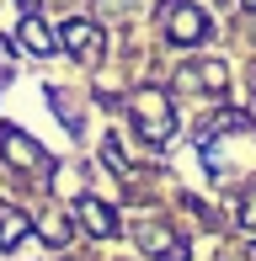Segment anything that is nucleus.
Segmentation results:
<instances>
[{
	"label": "nucleus",
	"instance_id": "nucleus-4",
	"mask_svg": "<svg viewBox=\"0 0 256 261\" xmlns=\"http://www.w3.org/2000/svg\"><path fill=\"white\" fill-rule=\"evenodd\" d=\"M6 149H11V160H16V165H32V160H38V149H32L16 128H6Z\"/></svg>",
	"mask_w": 256,
	"mask_h": 261
},
{
	"label": "nucleus",
	"instance_id": "nucleus-1",
	"mask_svg": "<svg viewBox=\"0 0 256 261\" xmlns=\"http://www.w3.org/2000/svg\"><path fill=\"white\" fill-rule=\"evenodd\" d=\"M203 27H208V21H203V11L176 6V16H171V38H176V43H197V38H203Z\"/></svg>",
	"mask_w": 256,
	"mask_h": 261
},
{
	"label": "nucleus",
	"instance_id": "nucleus-2",
	"mask_svg": "<svg viewBox=\"0 0 256 261\" xmlns=\"http://www.w3.org/2000/svg\"><path fill=\"white\" fill-rule=\"evenodd\" d=\"M64 43H69L75 59H91V54H96V27H91V21H69V27H64Z\"/></svg>",
	"mask_w": 256,
	"mask_h": 261
},
{
	"label": "nucleus",
	"instance_id": "nucleus-3",
	"mask_svg": "<svg viewBox=\"0 0 256 261\" xmlns=\"http://www.w3.org/2000/svg\"><path fill=\"white\" fill-rule=\"evenodd\" d=\"M21 38H27V48H32V54H54V32L43 27L38 16H27V21H21Z\"/></svg>",
	"mask_w": 256,
	"mask_h": 261
},
{
	"label": "nucleus",
	"instance_id": "nucleus-6",
	"mask_svg": "<svg viewBox=\"0 0 256 261\" xmlns=\"http://www.w3.org/2000/svg\"><path fill=\"white\" fill-rule=\"evenodd\" d=\"M21 234H27V224H21L16 213H6V219H0V240H6V245H16Z\"/></svg>",
	"mask_w": 256,
	"mask_h": 261
},
{
	"label": "nucleus",
	"instance_id": "nucleus-5",
	"mask_svg": "<svg viewBox=\"0 0 256 261\" xmlns=\"http://www.w3.org/2000/svg\"><path fill=\"white\" fill-rule=\"evenodd\" d=\"M80 219H86L96 234H112V219H107V208H96V203H80Z\"/></svg>",
	"mask_w": 256,
	"mask_h": 261
}]
</instances>
